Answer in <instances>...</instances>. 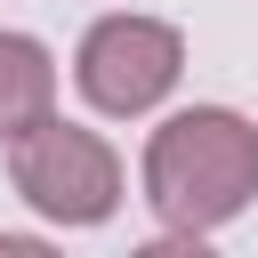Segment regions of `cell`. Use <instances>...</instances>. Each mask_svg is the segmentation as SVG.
Returning <instances> with one entry per match:
<instances>
[{"instance_id":"2","label":"cell","mask_w":258,"mask_h":258,"mask_svg":"<svg viewBox=\"0 0 258 258\" xmlns=\"http://www.w3.org/2000/svg\"><path fill=\"white\" fill-rule=\"evenodd\" d=\"M8 177L16 194L56 218V226H105L121 210V153L97 137V129H73V121H32L24 137H8Z\"/></svg>"},{"instance_id":"4","label":"cell","mask_w":258,"mask_h":258,"mask_svg":"<svg viewBox=\"0 0 258 258\" xmlns=\"http://www.w3.org/2000/svg\"><path fill=\"white\" fill-rule=\"evenodd\" d=\"M56 113V64L32 32H0V137H24Z\"/></svg>"},{"instance_id":"1","label":"cell","mask_w":258,"mask_h":258,"mask_svg":"<svg viewBox=\"0 0 258 258\" xmlns=\"http://www.w3.org/2000/svg\"><path fill=\"white\" fill-rule=\"evenodd\" d=\"M145 202L177 242H202L234 226L258 202V129L226 105L169 113L145 145Z\"/></svg>"},{"instance_id":"3","label":"cell","mask_w":258,"mask_h":258,"mask_svg":"<svg viewBox=\"0 0 258 258\" xmlns=\"http://www.w3.org/2000/svg\"><path fill=\"white\" fill-rule=\"evenodd\" d=\"M177 73H185V40H177V24H153V16H105V24H89V40L73 56L81 97L113 121L153 113L177 89Z\"/></svg>"}]
</instances>
